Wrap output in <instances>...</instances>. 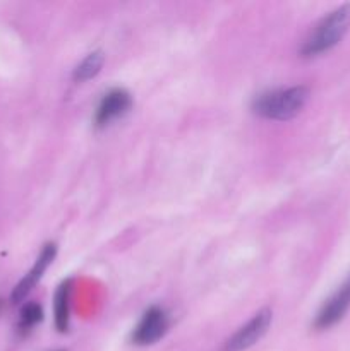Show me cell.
Masks as SVG:
<instances>
[{"instance_id": "6da1fadb", "label": "cell", "mask_w": 350, "mask_h": 351, "mask_svg": "<svg viewBox=\"0 0 350 351\" xmlns=\"http://www.w3.org/2000/svg\"><path fill=\"white\" fill-rule=\"evenodd\" d=\"M350 27V3L338 7L328 16L323 17L314 27L307 40L302 45L301 53L304 57H316L319 53H325L329 48L335 47Z\"/></svg>"}, {"instance_id": "7a4b0ae2", "label": "cell", "mask_w": 350, "mask_h": 351, "mask_svg": "<svg viewBox=\"0 0 350 351\" xmlns=\"http://www.w3.org/2000/svg\"><path fill=\"white\" fill-rule=\"evenodd\" d=\"M307 99L309 89L305 86H294V88L264 93L254 101L253 108L264 119L290 120L302 112Z\"/></svg>"}, {"instance_id": "3957f363", "label": "cell", "mask_w": 350, "mask_h": 351, "mask_svg": "<svg viewBox=\"0 0 350 351\" xmlns=\"http://www.w3.org/2000/svg\"><path fill=\"white\" fill-rule=\"evenodd\" d=\"M271 324V312L268 308L257 312L246 326L239 329L232 338L226 341L225 351H244L250 346L256 345L264 335H266L268 328Z\"/></svg>"}, {"instance_id": "277c9868", "label": "cell", "mask_w": 350, "mask_h": 351, "mask_svg": "<svg viewBox=\"0 0 350 351\" xmlns=\"http://www.w3.org/2000/svg\"><path fill=\"white\" fill-rule=\"evenodd\" d=\"M167 328L168 319L163 308L151 307L150 311H146V314L143 315V319L139 321L137 328L134 329L132 339L136 345L141 346L153 345V343H156L158 339L165 335Z\"/></svg>"}, {"instance_id": "5b68a950", "label": "cell", "mask_w": 350, "mask_h": 351, "mask_svg": "<svg viewBox=\"0 0 350 351\" xmlns=\"http://www.w3.org/2000/svg\"><path fill=\"white\" fill-rule=\"evenodd\" d=\"M350 308V278L338 288L335 295L329 298L321 308L316 319V328L326 329L329 326L336 324L340 319L345 315V312Z\"/></svg>"}, {"instance_id": "8992f818", "label": "cell", "mask_w": 350, "mask_h": 351, "mask_svg": "<svg viewBox=\"0 0 350 351\" xmlns=\"http://www.w3.org/2000/svg\"><path fill=\"white\" fill-rule=\"evenodd\" d=\"M55 252H57V249H55L54 243H48V245L43 247V250H41V254L38 256L36 263H34V266L31 267L30 273H27L26 276L19 281V285L14 288V291H12L14 304H17V302L23 300V298L26 297V295L30 293L34 287H36V283L41 280V276H43V273L47 271V267L50 266L51 261H54Z\"/></svg>"}, {"instance_id": "52a82bcc", "label": "cell", "mask_w": 350, "mask_h": 351, "mask_svg": "<svg viewBox=\"0 0 350 351\" xmlns=\"http://www.w3.org/2000/svg\"><path fill=\"white\" fill-rule=\"evenodd\" d=\"M130 108V96L129 93L124 89H112L103 96L100 101L98 110H96V123L98 125H106V123L113 122L119 117H122L127 110Z\"/></svg>"}, {"instance_id": "ba28073f", "label": "cell", "mask_w": 350, "mask_h": 351, "mask_svg": "<svg viewBox=\"0 0 350 351\" xmlns=\"http://www.w3.org/2000/svg\"><path fill=\"white\" fill-rule=\"evenodd\" d=\"M71 283H62L55 293V326L60 332L69 328V305H71Z\"/></svg>"}, {"instance_id": "9c48e42d", "label": "cell", "mask_w": 350, "mask_h": 351, "mask_svg": "<svg viewBox=\"0 0 350 351\" xmlns=\"http://www.w3.org/2000/svg\"><path fill=\"white\" fill-rule=\"evenodd\" d=\"M103 60H105V58H103L102 51H93V53H89L88 57H86L84 60H82L81 64L75 67V71H74L75 81L82 82V81H88V79L95 77V75L100 72V69H102Z\"/></svg>"}, {"instance_id": "30bf717a", "label": "cell", "mask_w": 350, "mask_h": 351, "mask_svg": "<svg viewBox=\"0 0 350 351\" xmlns=\"http://www.w3.org/2000/svg\"><path fill=\"white\" fill-rule=\"evenodd\" d=\"M43 317V312H41V307L36 304H27L26 307L21 311V326L23 328H33L34 324L41 321Z\"/></svg>"}]
</instances>
